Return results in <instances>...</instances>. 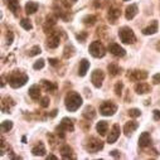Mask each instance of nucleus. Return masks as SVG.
<instances>
[{"instance_id": "cd10ccee", "label": "nucleus", "mask_w": 160, "mask_h": 160, "mask_svg": "<svg viewBox=\"0 0 160 160\" xmlns=\"http://www.w3.org/2000/svg\"><path fill=\"white\" fill-rule=\"evenodd\" d=\"M107 71H108V73L111 74V76H117L118 73H120V67L116 64V63H110L108 66H107Z\"/></svg>"}, {"instance_id": "de8ad7c7", "label": "nucleus", "mask_w": 160, "mask_h": 160, "mask_svg": "<svg viewBox=\"0 0 160 160\" xmlns=\"http://www.w3.org/2000/svg\"><path fill=\"white\" fill-rule=\"evenodd\" d=\"M76 2H77V0H71V3H72V4H74Z\"/></svg>"}, {"instance_id": "e433bc0d", "label": "nucleus", "mask_w": 160, "mask_h": 160, "mask_svg": "<svg viewBox=\"0 0 160 160\" xmlns=\"http://www.w3.org/2000/svg\"><path fill=\"white\" fill-rule=\"evenodd\" d=\"M103 4H105V0H93V7H95L96 9L102 8Z\"/></svg>"}, {"instance_id": "f3484780", "label": "nucleus", "mask_w": 160, "mask_h": 160, "mask_svg": "<svg viewBox=\"0 0 160 160\" xmlns=\"http://www.w3.org/2000/svg\"><path fill=\"white\" fill-rule=\"evenodd\" d=\"M151 142V138H150V134L149 132H142L139 138V146L141 148H146L149 146Z\"/></svg>"}, {"instance_id": "9b49d317", "label": "nucleus", "mask_w": 160, "mask_h": 160, "mask_svg": "<svg viewBox=\"0 0 160 160\" xmlns=\"http://www.w3.org/2000/svg\"><path fill=\"white\" fill-rule=\"evenodd\" d=\"M129 78L131 81H144L148 78V72L146 71H131L129 73Z\"/></svg>"}, {"instance_id": "393cba45", "label": "nucleus", "mask_w": 160, "mask_h": 160, "mask_svg": "<svg viewBox=\"0 0 160 160\" xmlns=\"http://www.w3.org/2000/svg\"><path fill=\"white\" fill-rule=\"evenodd\" d=\"M107 129H108V125H107L106 121H100V122H97V125H96V130H97V132H98L101 136L106 135Z\"/></svg>"}, {"instance_id": "f704fd0d", "label": "nucleus", "mask_w": 160, "mask_h": 160, "mask_svg": "<svg viewBox=\"0 0 160 160\" xmlns=\"http://www.w3.org/2000/svg\"><path fill=\"white\" fill-rule=\"evenodd\" d=\"M44 64H46L44 59H38V61H35V63L33 64V68H34V69H42V68L44 67Z\"/></svg>"}, {"instance_id": "473e14b6", "label": "nucleus", "mask_w": 160, "mask_h": 160, "mask_svg": "<svg viewBox=\"0 0 160 160\" xmlns=\"http://www.w3.org/2000/svg\"><path fill=\"white\" fill-rule=\"evenodd\" d=\"M41 52H42V51H41V47H39V46H34V47L30 48V51H29V56H30V57H34V56H38Z\"/></svg>"}, {"instance_id": "f03ea898", "label": "nucleus", "mask_w": 160, "mask_h": 160, "mask_svg": "<svg viewBox=\"0 0 160 160\" xmlns=\"http://www.w3.org/2000/svg\"><path fill=\"white\" fill-rule=\"evenodd\" d=\"M118 37H120V41L125 44H132L136 42V35L132 32L131 28L129 27H122L121 29L118 30Z\"/></svg>"}, {"instance_id": "49530a36", "label": "nucleus", "mask_w": 160, "mask_h": 160, "mask_svg": "<svg viewBox=\"0 0 160 160\" xmlns=\"http://www.w3.org/2000/svg\"><path fill=\"white\" fill-rule=\"evenodd\" d=\"M156 49H158V51L160 52V41H159V42L156 43Z\"/></svg>"}, {"instance_id": "b1692460", "label": "nucleus", "mask_w": 160, "mask_h": 160, "mask_svg": "<svg viewBox=\"0 0 160 160\" xmlns=\"http://www.w3.org/2000/svg\"><path fill=\"white\" fill-rule=\"evenodd\" d=\"M72 152H73L72 148H69L68 145H64V146L61 148V155H62L63 159H72V158H74L72 155Z\"/></svg>"}, {"instance_id": "5701e85b", "label": "nucleus", "mask_w": 160, "mask_h": 160, "mask_svg": "<svg viewBox=\"0 0 160 160\" xmlns=\"http://www.w3.org/2000/svg\"><path fill=\"white\" fill-rule=\"evenodd\" d=\"M7 4H8V8L10 9V12H13V14L17 15L19 12V2L18 0H7Z\"/></svg>"}, {"instance_id": "ddd939ff", "label": "nucleus", "mask_w": 160, "mask_h": 160, "mask_svg": "<svg viewBox=\"0 0 160 160\" xmlns=\"http://www.w3.org/2000/svg\"><path fill=\"white\" fill-rule=\"evenodd\" d=\"M118 18H120V9H117V8H115V7L110 8V10H108V13H107V19H108V22H110L111 24H115Z\"/></svg>"}, {"instance_id": "ea45409f", "label": "nucleus", "mask_w": 160, "mask_h": 160, "mask_svg": "<svg viewBox=\"0 0 160 160\" xmlns=\"http://www.w3.org/2000/svg\"><path fill=\"white\" fill-rule=\"evenodd\" d=\"M7 38H8V46H10L12 43H13V38H14V35H13V33L12 32H8V34H7Z\"/></svg>"}, {"instance_id": "bb28decb", "label": "nucleus", "mask_w": 160, "mask_h": 160, "mask_svg": "<svg viewBox=\"0 0 160 160\" xmlns=\"http://www.w3.org/2000/svg\"><path fill=\"white\" fill-rule=\"evenodd\" d=\"M37 10H38V4L37 3H34V2L27 3V5H25V13L27 14H34Z\"/></svg>"}, {"instance_id": "0eeeda50", "label": "nucleus", "mask_w": 160, "mask_h": 160, "mask_svg": "<svg viewBox=\"0 0 160 160\" xmlns=\"http://www.w3.org/2000/svg\"><path fill=\"white\" fill-rule=\"evenodd\" d=\"M116 111H117V106L112 101H106L100 107V112L103 116H112Z\"/></svg>"}, {"instance_id": "6ab92c4d", "label": "nucleus", "mask_w": 160, "mask_h": 160, "mask_svg": "<svg viewBox=\"0 0 160 160\" xmlns=\"http://www.w3.org/2000/svg\"><path fill=\"white\" fill-rule=\"evenodd\" d=\"M32 154L35 155V156H44V155H46V148H44V144H43V142L37 144V145L32 149Z\"/></svg>"}, {"instance_id": "20e7f679", "label": "nucleus", "mask_w": 160, "mask_h": 160, "mask_svg": "<svg viewBox=\"0 0 160 160\" xmlns=\"http://www.w3.org/2000/svg\"><path fill=\"white\" fill-rule=\"evenodd\" d=\"M74 130V125H73V121L68 117H64L62 118V121L59 124V126H57L56 131L57 134L61 136V138H64V132H68V131H73Z\"/></svg>"}, {"instance_id": "c9c22d12", "label": "nucleus", "mask_w": 160, "mask_h": 160, "mask_svg": "<svg viewBox=\"0 0 160 160\" xmlns=\"http://www.w3.org/2000/svg\"><path fill=\"white\" fill-rule=\"evenodd\" d=\"M128 113H129V116H130V117H139L141 112H140V110H139V108H130Z\"/></svg>"}, {"instance_id": "7ed1b4c3", "label": "nucleus", "mask_w": 160, "mask_h": 160, "mask_svg": "<svg viewBox=\"0 0 160 160\" xmlns=\"http://www.w3.org/2000/svg\"><path fill=\"white\" fill-rule=\"evenodd\" d=\"M27 82H28V76L24 74V73H22V72H18V71H15L10 76V78H9V83H10V86L13 88L23 87Z\"/></svg>"}, {"instance_id": "58836bf2", "label": "nucleus", "mask_w": 160, "mask_h": 160, "mask_svg": "<svg viewBox=\"0 0 160 160\" xmlns=\"http://www.w3.org/2000/svg\"><path fill=\"white\" fill-rule=\"evenodd\" d=\"M152 82L155 85H159L160 83V73H156V74L152 76Z\"/></svg>"}, {"instance_id": "39448f33", "label": "nucleus", "mask_w": 160, "mask_h": 160, "mask_svg": "<svg viewBox=\"0 0 160 160\" xmlns=\"http://www.w3.org/2000/svg\"><path fill=\"white\" fill-rule=\"evenodd\" d=\"M88 51H90L91 56L95 57V58H102V57L106 54V49H105L103 44H102L101 42H98V41L92 42V43L90 44Z\"/></svg>"}, {"instance_id": "79ce46f5", "label": "nucleus", "mask_w": 160, "mask_h": 160, "mask_svg": "<svg viewBox=\"0 0 160 160\" xmlns=\"http://www.w3.org/2000/svg\"><path fill=\"white\" fill-rule=\"evenodd\" d=\"M86 33H82V34H77L76 37H77V39H78V41L79 42H85V39H86Z\"/></svg>"}, {"instance_id": "f8f14e48", "label": "nucleus", "mask_w": 160, "mask_h": 160, "mask_svg": "<svg viewBox=\"0 0 160 160\" xmlns=\"http://www.w3.org/2000/svg\"><path fill=\"white\" fill-rule=\"evenodd\" d=\"M120 126L117 125V124H115L113 126H112V129H111V131H110V135L107 136V142L108 144H113V142H116L117 141V139H118V136H120Z\"/></svg>"}, {"instance_id": "c03bdc74", "label": "nucleus", "mask_w": 160, "mask_h": 160, "mask_svg": "<svg viewBox=\"0 0 160 160\" xmlns=\"http://www.w3.org/2000/svg\"><path fill=\"white\" fill-rule=\"evenodd\" d=\"M49 63H51L52 66H57L58 59H56V58H49Z\"/></svg>"}, {"instance_id": "72a5a7b5", "label": "nucleus", "mask_w": 160, "mask_h": 160, "mask_svg": "<svg viewBox=\"0 0 160 160\" xmlns=\"http://www.w3.org/2000/svg\"><path fill=\"white\" fill-rule=\"evenodd\" d=\"M122 88H124L122 82H117V83L115 85V93H116L117 96H121V93H122Z\"/></svg>"}, {"instance_id": "2eb2a0df", "label": "nucleus", "mask_w": 160, "mask_h": 160, "mask_svg": "<svg viewBox=\"0 0 160 160\" xmlns=\"http://www.w3.org/2000/svg\"><path fill=\"white\" fill-rule=\"evenodd\" d=\"M138 126H139V124H138L136 121H128V122L125 124V126H124V134H125L126 136H130V135L138 129Z\"/></svg>"}, {"instance_id": "09e8293b", "label": "nucleus", "mask_w": 160, "mask_h": 160, "mask_svg": "<svg viewBox=\"0 0 160 160\" xmlns=\"http://www.w3.org/2000/svg\"><path fill=\"white\" fill-rule=\"evenodd\" d=\"M124 2H129V0H124Z\"/></svg>"}, {"instance_id": "423d86ee", "label": "nucleus", "mask_w": 160, "mask_h": 160, "mask_svg": "<svg viewBox=\"0 0 160 160\" xmlns=\"http://www.w3.org/2000/svg\"><path fill=\"white\" fill-rule=\"evenodd\" d=\"M86 149L91 154L98 152L100 150L103 149V142L100 139H97V138H90L88 141H87V144H86Z\"/></svg>"}, {"instance_id": "4c0bfd02", "label": "nucleus", "mask_w": 160, "mask_h": 160, "mask_svg": "<svg viewBox=\"0 0 160 160\" xmlns=\"http://www.w3.org/2000/svg\"><path fill=\"white\" fill-rule=\"evenodd\" d=\"M48 105H49V97H43L42 98V101H41V106L42 107H48Z\"/></svg>"}, {"instance_id": "4468645a", "label": "nucleus", "mask_w": 160, "mask_h": 160, "mask_svg": "<svg viewBox=\"0 0 160 160\" xmlns=\"http://www.w3.org/2000/svg\"><path fill=\"white\" fill-rule=\"evenodd\" d=\"M150 91H151V87L145 82H139L135 85V92L138 95H145V93H149Z\"/></svg>"}, {"instance_id": "a878e982", "label": "nucleus", "mask_w": 160, "mask_h": 160, "mask_svg": "<svg viewBox=\"0 0 160 160\" xmlns=\"http://www.w3.org/2000/svg\"><path fill=\"white\" fill-rule=\"evenodd\" d=\"M42 85H43V87L47 92H53V91L57 90V85L51 82V81H47V79H42Z\"/></svg>"}, {"instance_id": "aec40b11", "label": "nucleus", "mask_w": 160, "mask_h": 160, "mask_svg": "<svg viewBox=\"0 0 160 160\" xmlns=\"http://www.w3.org/2000/svg\"><path fill=\"white\" fill-rule=\"evenodd\" d=\"M82 115H83L85 118H87L90 121V120H93L96 117V110L93 108V106H86L83 112H82Z\"/></svg>"}, {"instance_id": "c85d7f7f", "label": "nucleus", "mask_w": 160, "mask_h": 160, "mask_svg": "<svg viewBox=\"0 0 160 160\" xmlns=\"http://www.w3.org/2000/svg\"><path fill=\"white\" fill-rule=\"evenodd\" d=\"M0 129H2L3 132H9V131L13 129V122L9 121V120H7V121H3V122H2V126H0Z\"/></svg>"}, {"instance_id": "9d476101", "label": "nucleus", "mask_w": 160, "mask_h": 160, "mask_svg": "<svg viewBox=\"0 0 160 160\" xmlns=\"http://www.w3.org/2000/svg\"><path fill=\"white\" fill-rule=\"evenodd\" d=\"M59 43H61V38H59V35H58L57 33L49 34V38L47 39V47H48L49 49L57 48V47L59 46Z\"/></svg>"}, {"instance_id": "2f4dec72", "label": "nucleus", "mask_w": 160, "mask_h": 160, "mask_svg": "<svg viewBox=\"0 0 160 160\" xmlns=\"http://www.w3.org/2000/svg\"><path fill=\"white\" fill-rule=\"evenodd\" d=\"M73 53H74V49H73V47H72V46H67V47L64 48V53H63V57H64V58H69V57H72V56H73Z\"/></svg>"}, {"instance_id": "a19ab883", "label": "nucleus", "mask_w": 160, "mask_h": 160, "mask_svg": "<svg viewBox=\"0 0 160 160\" xmlns=\"http://www.w3.org/2000/svg\"><path fill=\"white\" fill-rule=\"evenodd\" d=\"M152 115H154V120H155V121H159V120H160V110H154L152 111Z\"/></svg>"}, {"instance_id": "f257e3e1", "label": "nucleus", "mask_w": 160, "mask_h": 160, "mask_svg": "<svg viewBox=\"0 0 160 160\" xmlns=\"http://www.w3.org/2000/svg\"><path fill=\"white\" fill-rule=\"evenodd\" d=\"M64 103H66V108L71 112H74L77 111L82 105V97L79 96L77 92H68L67 96H66V100H64Z\"/></svg>"}, {"instance_id": "4be33fe9", "label": "nucleus", "mask_w": 160, "mask_h": 160, "mask_svg": "<svg viewBox=\"0 0 160 160\" xmlns=\"http://www.w3.org/2000/svg\"><path fill=\"white\" fill-rule=\"evenodd\" d=\"M156 32H158V22H156V20H152V23L142 30V33H144L145 35H152V34H155Z\"/></svg>"}, {"instance_id": "412c9836", "label": "nucleus", "mask_w": 160, "mask_h": 160, "mask_svg": "<svg viewBox=\"0 0 160 160\" xmlns=\"http://www.w3.org/2000/svg\"><path fill=\"white\" fill-rule=\"evenodd\" d=\"M28 92H29L30 98H33V100H38L39 97H41V87H39L38 85H33V86H30Z\"/></svg>"}, {"instance_id": "37998d69", "label": "nucleus", "mask_w": 160, "mask_h": 160, "mask_svg": "<svg viewBox=\"0 0 160 160\" xmlns=\"http://www.w3.org/2000/svg\"><path fill=\"white\" fill-rule=\"evenodd\" d=\"M110 155H112V156H115V158H120V151H118V150H112V151L110 152Z\"/></svg>"}, {"instance_id": "6e6552de", "label": "nucleus", "mask_w": 160, "mask_h": 160, "mask_svg": "<svg viewBox=\"0 0 160 160\" xmlns=\"http://www.w3.org/2000/svg\"><path fill=\"white\" fill-rule=\"evenodd\" d=\"M105 79V73L101 69H95L91 74V82L96 88H100L102 86V82Z\"/></svg>"}, {"instance_id": "c756f323", "label": "nucleus", "mask_w": 160, "mask_h": 160, "mask_svg": "<svg viewBox=\"0 0 160 160\" xmlns=\"http://www.w3.org/2000/svg\"><path fill=\"white\" fill-rule=\"evenodd\" d=\"M96 20H97V19H96L95 15H87V17L83 18V23H85L86 25H90V27L93 25V24L96 23Z\"/></svg>"}, {"instance_id": "a18cd8bd", "label": "nucleus", "mask_w": 160, "mask_h": 160, "mask_svg": "<svg viewBox=\"0 0 160 160\" xmlns=\"http://www.w3.org/2000/svg\"><path fill=\"white\" fill-rule=\"evenodd\" d=\"M49 159H53V160H57V156H54V155H52V154H51V155H48V156H47V160H49Z\"/></svg>"}, {"instance_id": "7c9ffc66", "label": "nucleus", "mask_w": 160, "mask_h": 160, "mask_svg": "<svg viewBox=\"0 0 160 160\" xmlns=\"http://www.w3.org/2000/svg\"><path fill=\"white\" fill-rule=\"evenodd\" d=\"M20 25H22V28L25 29V30H30V29L33 28V25H32V23H30L29 19H22V20H20Z\"/></svg>"}, {"instance_id": "a211bd4d", "label": "nucleus", "mask_w": 160, "mask_h": 160, "mask_svg": "<svg viewBox=\"0 0 160 160\" xmlns=\"http://www.w3.org/2000/svg\"><path fill=\"white\" fill-rule=\"evenodd\" d=\"M88 68H90V62H88L86 58H83L81 62H79L78 74L81 76V77H85V76H86V73H87V71H88Z\"/></svg>"}, {"instance_id": "1a4fd4ad", "label": "nucleus", "mask_w": 160, "mask_h": 160, "mask_svg": "<svg viewBox=\"0 0 160 160\" xmlns=\"http://www.w3.org/2000/svg\"><path fill=\"white\" fill-rule=\"evenodd\" d=\"M108 51L111 54H113L116 57H124L126 54V51L122 47H120V44H117V43H110Z\"/></svg>"}, {"instance_id": "dca6fc26", "label": "nucleus", "mask_w": 160, "mask_h": 160, "mask_svg": "<svg viewBox=\"0 0 160 160\" xmlns=\"http://www.w3.org/2000/svg\"><path fill=\"white\" fill-rule=\"evenodd\" d=\"M136 14H138V7H136L135 4L129 5V7L126 8V10H125V17H126L128 20L134 19V18L136 17Z\"/></svg>"}]
</instances>
